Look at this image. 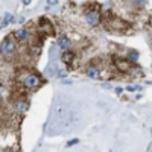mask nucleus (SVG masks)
I'll return each instance as SVG.
<instances>
[{"instance_id": "f257e3e1", "label": "nucleus", "mask_w": 152, "mask_h": 152, "mask_svg": "<svg viewBox=\"0 0 152 152\" xmlns=\"http://www.w3.org/2000/svg\"><path fill=\"white\" fill-rule=\"evenodd\" d=\"M14 53H15V41L11 35H8L0 43V55L3 58H6V60H11L14 56Z\"/></svg>"}, {"instance_id": "f03ea898", "label": "nucleus", "mask_w": 152, "mask_h": 152, "mask_svg": "<svg viewBox=\"0 0 152 152\" xmlns=\"http://www.w3.org/2000/svg\"><path fill=\"white\" fill-rule=\"evenodd\" d=\"M23 84H25L26 88L35 90L41 85V79H40L35 73H27V75H25V78H23Z\"/></svg>"}, {"instance_id": "7ed1b4c3", "label": "nucleus", "mask_w": 152, "mask_h": 152, "mask_svg": "<svg viewBox=\"0 0 152 152\" xmlns=\"http://www.w3.org/2000/svg\"><path fill=\"white\" fill-rule=\"evenodd\" d=\"M85 20L90 26H97L99 23H101V14H99V11L91 9L85 14Z\"/></svg>"}, {"instance_id": "20e7f679", "label": "nucleus", "mask_w": 152, "mask_h": 152, "mask_svg": "<svg viewBox=\"0 0 152 152\" xmlns=\"http://www.w3.org/2000/svg\"><path fill=\"white\" fill-rule=\"evenodd\" d=\"M85 73L91 79H99V78H101V72H99V68L96 66H88L87 70H85Z\"/></svg>"}, {"instance_id": "39448f33", "label": "nucleus", "mask_w": 152, "mask_h": 152, "mask_svg": "<svg viewBox=\"0 0 152 152\" xmlns=\"http://www.w3.org/2000/svg\"><path fill=\"white\" fill-rule=\"evenodd\" d=\"M29 37H31V34H29V31L26 27H21L15 32V38L18 40V41H27Z\"/></svg>"}, {"instance_id": "423d86ee", "label": "nucleus", "mask_w": 152, "mask_h": 152, "mask_svg": "<svg viewBox=\"0 0 152 152\" xmlns=\"http://www.w3.org/2000/svg\"><path fill=\"white\" fill-rule=\"evenodd\" d=\"M27 110V102L25 101V99H18V101L15 102V113H25V111Z\"/></svg>"}, {"instance_id": "0eeeda50", "label": "nucleus", "mask_w": 152, "mask_h": 152, "mask_svg": "<svg viewBox=\"0 0 152 152\" xmlns=\"http://www.w3.org/2000/svg\"><path fill=\"white\" fill-rule=\"evenodd\" d=\"M58 47L60 49H64V50H67L68 49V46H70V40L66 37V35H61L60 38H58Z\"/></svg>"}, {"instance_id": "6e6552de", "label": "nucleus", "mask_w": 152, "mask_h": 152, "mask_svg": "<svg viewBox=\"0 0 152 152\" xmlns=\"http://www.w3.org/2000/svg\"><path fill=\"white\" fill-rule=\"evenodd\" d=\"M73 58H75V53L72 50H66L62 53V56H61V60H62V62L64 64H67V66H70L72 64V61H73Z\"/></svg>"}, {"instance_id": "1a4fd4ad", "label": "nucleus", "mask_w": 152, "mask_h": 152, "mask_svg": "<svg viewBox=\"0 0 152 152\" xmlns=\"http://www.w3.org/2000/svg\"><path fill=\"white\" fill-rule=\"evenodd\" d=\"M116 64H117V67L122 70V72H128V70H131L129 61H123V60H117V58H116Z\"/></svg>"}, {"instance_id": "9d476101", "label": "nucleus", "mask_w": 152, "mask_h": 152, "mask_svg": "<svg viewBox=\"0 0 152 152\" xmlns=\"http://www.w3.org/2000/svg\"><path fill=\"white\" fill-rule=\"evenodd\" d=\"M40 25L43 26V29H44L46 32H49V34H52V32H53V29H52V23H50L47 18H46V17H43V18L40 20Z\"/></svg>"}, {"instance_id": "9b49d317", "label": "nucleus", "mask_w": 152, "mask_h": 152, "mask_svg": "<svg viewBox=\"0 0 152 152\" xmlns=\"http://www.w3.org/2000/svg\"><path fill=\"white\" fill-rule=\"evenodd\" d=\"M15 18H14V15L12 14H9V12H6L5 14V17H3V21H2V25H0V29L2 27H5V26H8L9 23H12Z\"/></svg>"}, {"instance_id": "f8f14e48", "label": "nucleus", "mask_w": 152, "mask_h": 152, "mask_svg": "<svg viewBox=\"0 0 152 152\" xmlns=\"http://www.w3.org/2000/svg\"><path fill=\"white\" fill-rule=\"evenodd\" d=\"M58 72V67H56V64L55 62H50L49 64V67L47 68H46V75H47V76H55V73Z\"/></svg>"}, {"instance_id": "ddd939ff", "label": "nucleus", "mask_w": 152, "mask_h": 152, "mask_svg": "<svg viewBox=\"0 0 152 152\" xmlns=\"http://www.w3.org/2000/svg\"><path fill=\"white\" fill-rule=\"evenodd\" d=\"M123 90L129 91V93H132V91H142L143 87H142V85H128L126 88H123Z\"/></svg>"}, {"instance_id": "4468645a", "label": "nucleus", "mask_w": 152, "mask_h": 152, "mask_svg": "<svg viewBox=\"0 0 152 152\" xmlns=\"http://www.w3.org/2000/svg\"><path fill=\"white\" fill-rule=\"evenodd\" d=\"M58 5V0H47L46 2V9H50V8H53Z\"/></svg>"}, {"instance_id": "2eb2a0df", "label": "nucleus", "mask_w": 152, "mask_h": 152, "mask_svg": "<svg viewBox=\"0 0 152 152\" xmlns=\"http://www.w3.org/2000/svg\"><path fill=\"white\" fill-rule=\"evenodd\" d=\"M128 58H129V61H137V58H138V53L137 52H129V53H128Z\"/></svg>"}, {"instance_id": "dca6fc26", "label": "nucleus", "mask_w": 152, "mask_h": 152, "mask_svg": "<svg viewBox=\"0 0 152 152\" xmlns=\"http://www.w3.org/2000/svg\"><path fill=\"white\" fill-rule=\"evenodd\" d=\"M131 2H132L134 5H136V6H144L148 0H131Z\"/></svg>"}, {"instance_id": "f3484780", "label": "nucleus", "mask_w": 152, "mask_h": 152, "mask_svg": "<svg viewBox=\"0 0 152 152\" xmlns=\"http://www.w3.org/2000/svg\"><path fill=\"white\" fill-rule=\"evenodd\" d=\"M79 143V140L78 138H72V140H68V142H67V148H72V146H75V144H78Z\"/></svg>"}, {"instance_id": "a211bd4d", "label": "nucleus", "mask_w": 152, "mask_h": 152, "mask_svg": "<svg viewBox=\"0 0 152 152\" xmlns=\"http://www.w3.org/2000/svg\"><path fill=\"white\" fill-rule=\"evenodd\" d=\"M56 75H58V78H61V79H64V78H66V70H58V72H56Z\"/></svg>"}, {"instance_id": "6ab92c4d", "label": "nucleus", "mask_w": 152, "mask_h": 152, "mask_svg": "<svg viewBox=\"0 0 152 152\" xmlns=\"http://www.w3.org/2000/svg\"><path fill=\"white\" fill-rule=\"evenodd\" d=\"M123 93V88L122 87H116V94H122Z\"/></svg>"}, {"instance_id": "aec40b11", "label": "nucleus", "mask_w": 152, "mask_h": 152, "mask_svg": "<svg viewBox=\"0 0 152 152\" xmlns=\"http://www.w3.org/2000/svg\"><path fill=\"white\" fill-rule=\"evenodd\" d=\"M102 87H103V88H107V90H110V88H111V84H110V82H103Z\"/></svg>"}, {"instance_id": "412c9836", "label": "nucleus", "mask_w": 152, "mask_h": 152, "mask_svg": "<svg viewBox=\"0 0 152 152\" xmlns=\"http://www.w3.org/2000/svg\"><path fill=\"white\" fill-rule=\"evenodd\" d=\"M21 2H23V5H29V3L32 2V0H21Z\"/></svg>"}]
</instances>
